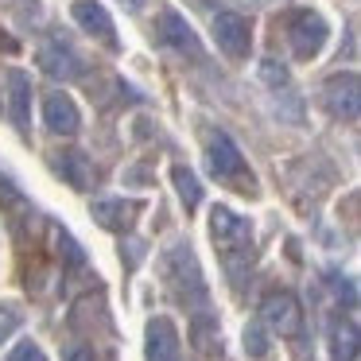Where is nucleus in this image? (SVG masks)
Masks as SVG:
<instances>
[{
  "label": "nucleus",
  "instance_id": "9",
  "mask_svg": "<svg viewBox=\"0 0 361 361\" xmlns=\"http://www.w3.org/2000/svg\"><path fill=\"white\" fill-rule=\"evenodd\" d=\"M214 39L229 59H249L252 51V24L237 12H218L214 16Z\"/></svg>",
  "mask_w": 361,
  "mask_h": 361
},
{
  "label": "nucleus",
  "instance_id": "6",
  "mask_svg": "<svg viewBox=\"0 0 361 361\" xmlns=\"http://www.w3.org/2000/svg\"><path fill=\"white\" fill-rule=\"evenodd\" d=\"M326 35H330V27L319 12H295L288 20V43L295 51V59H314L326 47Z\"/></svg>",
  "mask_w": 361,
  "mask_h": 361
},
{
  "label": "nucleus",
  "instance_id": "14",
  "mask_svg": "<svg viewBox=\"0 0 361 361\" xmlns=\"http://www.w3.org/2000/svg\"><path fill=\"white\" fill-rule=\"evenodd\" d=\"M55 171L63 175V179L71 183L74 190H94V183H97V167H94V159H90L86 152H78V148L59 152V156H55Z\"/></svg>",
  "mask_w": 361,
  "mask_h": 361
},
{
  "label": "nucleus",
  "instance_id": "7",
  "mask_svg": "<svg viewBox=\"0 0 361 361\" xmlns=\"http://www.w3.org/2000/svg\"><path fill=\"white\" fill-rule=\"evenodd\" d=\"M144 357L148 361H183V338L167 314H156L144 326Z\"/></svg>",
  "mask_w": 361,
  "mask_h": 361
},
{
  "label": "nucleus",
  "instance_id": "3",
  "mask_svg": "<svg viewBox=\"0 0 361 361\" xmlns=\"http://www.w3.org/2000/svg\"><path fill=\"white\" fill-rule=\"evenodd\" d=\"M206 167H210V175L221 179V183H237L241 190L252 187V175H249V167H245V156H241V148L233 144L229 133H210V140H206Z\"/></svg>",
  "mask_w": 361,
  "mask_h": 361
},
{
  "label": "nucleus",
  "instance_id": "22",
  "mask_svg": "<svg viewBox=\"0 0 361 361\" xmlns=\"http://www.w3.org/2000/svg\"><path fill=\"white\" fill-rule=\"evenodd\" d=\"M260 78L268 82V86H288V71H283L280 63H276V59H264V63H260Z\"/></svg>",
  "mask_w": 361,
  "mask_h": 361
},
{
  "label": "nucleus",
  "instance_id": "26",
  "mask_svg": "<svg viewBox=\"0 0 361 361\" xmlns=\"http://www.w3.org/2000/svg\"><path fill=\"white\" fill-rule=\"evenodd\" d=\"M144 4H148V0H121V8L133 12V16H136V12H144Z\"/></svg>",
  "mask_w": 361,
  "mask_h": 361
},
{
  "label": "nucleus",
  "instance_id": "18",
  "mask_svg": "<svg viewBox=\"0 0 361 361\" xmlns=\"http://www.w3.org/2000/svg\"><path fill=\"white\" fill-rule=\"evenodd\" d=\"M171 183H175V195H179V202L190 210H198V202H202V183H198V175L190 171V167L175 164L171 167Z\"/></svg>",
  "mask_w": 361,
  "mask_h": 361
},
{
  "label": "nucleus",
  "instance_id": "4",
  "mask_svg": "<svg viewBox=\"0 0 361 361\" xmlns=\"http://www.w3.org/2000/svg\"><path fill=\"white\" fill-rule=\"evenodd\" d=\"M260 326L280 338H299L303 334V303L291 291H268L260 299Z\"/></svg>",
  "mask_w": 361,
  "mask_h": 361
},
{
  "label": "nucleus",
  "instance_id": "13",
  "mask_svg": "<svg viewBox=\"0 0 361 361\" xmlns=\"http://www.w3.org/2000/svg\"><path fill=\"white\" fill-rule=\"evenodd\" d=\"M74 24H78L82 32H90L94 39H102L109 51H117V32H113V20H109V12H105L97 0H78V4H74Z\"/></svg>",
  "mask_w": 361,
  "mask_h": 361
},
{
  "label": "nucleus",
  "instance_id": "8",
  "mask_svg": "<svg viewBox=\"0 0 361 361\" xmlns=\"http://www.w3.org/2000/svg\"><path fill=\"white\" fill-rule=\"evenodd\" d=\"M35 59H39L43 74H51V78H59V82H78L82 74H86L82 55L71 47V43H63V39H47Z\"/></svg>",
  "mask_w": 361,
  "mask_h": 361
},
{
  "label": "nucleus",
  "instance_id": "5",
  "mask_svg": "<svg viewBox=\"0 0 361 361\" xmlns=\"http://www.w3.org/2000/svg\"><path fill=\"white\" fill-rule=\"evenodd\" d=\"M322 105H326V113L334 121H357V113H361V82H357V74L345 71V74L326 78V86H322Z\"/></svg>",
  "mask_w": 361,
  "mask_h": 361
},
{
  "label": "nucleus",
  "instance_id": "12",
  "mask_svg": "<svg viewBox=\"0 0 361 361\" xmlns=\"http://www.w3.org/2000/svg\"><path fill=\"white\" fill-rule=\"evenodd\" d=\"M43 125L55 136H74L82 128V113L71 94H47L43 97Z\"/></svg>",
  "mask_w": 361,
  "mask_h": 361
},
{
  "label": "nucleus",
  "instance_id": "2",
  "mask_svg": "<svg viewBox=\"0 0 361 361\" xmlns=\"http://www.w3.org/2000/svg\"><path fill=\"white\" fill-rule=\"evenodd\" d=\"M156 268H159V280H164V288L171 291V295L179 299L183 307L206 311V299H210V291H206V280H202V264H198L195 249H190L187 241H171V245H167V249L159 252Z\"/></svg>",
  "mask_w": 361,
  "mask_h": 361
},
{
  "label": "nucleus",
  "instance_id": "15",
  "mask_svg": "<svg viewBox=\"0 0 361 361\" xmlns=\"http://www.w3.org/2000/svg\"><path fill=\"white\" fill-rule=\"evenodd\" d=\"M8 117L20 133L32 125V78L24 71H8Z\"/></svg>",
  "mask_w": 361,
  "mask_h": 361
},
{
  "label": "nucleus",
  "instance_id": "10",
  "mask_svg": "<svg viewBox=\"0 0 361 361\" xmlns=\"http://www.w3.org/2000/svg\"><path fill=\"white\" fill-rule=\"evenodd\" d=\"M156 32H159V43H167V47H171V51H179V55H190V59H198V55H202V43H198L195 27H190V20L183 16V12L164 8V12H159Z\"/></svg>",
  "mask_w": 361,
  "mask_h": 361
},
{
  "label": "nucleus",
  "instance_id": "21",
  "mask_svg": "<svg viewBox=\"0 0 361 361\" xmlns=\"http://www.w3.org/2000/svg\"><path fill=\"white\" fill-rule=\"evenodd\" d=\"M8 361H47V353L39 350V342H32V338H20V342L8 350Z\"/></svg>",
  "mask_w": 361,
  "mask_h": 361
},
{
  "label": "nucleus",
  "instance_id": "19",
  "mask_svg": "<svg viewBox=\"0 0 361 361\" xmlns=\"http://www.w3.org/2000/svg\"><path fill=\"white\" fill-rule=\"evenodd\" d=\"M51 241H55L59 257L66 260V268H82V264H86V252H82V245L74 241V237L66 233L63 226H51Z\"/></svg>",
  "mask_w": 361,
  "mask_h": 361
},
{
  "label": "nucleus",
  "instance_id": "1",
  "mask_svg": "<svg viewBox=\"0 0 361 361\" xmlns=\"http://www.w3.org/2000/svg\"><path fill=\"white\" fill-rule=\"evenodd\" d=\"M210 241L221 257V268L233 280V288H241L252 272L257 260V237H252V221L241 218L229 206H214L210 210Z\"/></svg>",
  "mask_w": 361,
  "mask_h": 361
},
{
  "label": "nucleus",
  "instance_id": "24",
  "mask_svg": "<svg viewBox=\"0 0 361 361\" xmlns=\"http://www.w3.org/2000/svg\"><path fill=\"white\" fill-rule=\"evenodd\" d=\"M144 249H148L144 241H136V237H128V245H121V260H125L128 268H136V264H140V257H144Z\"/></svg>",
  "mask_w": 361,
  "mask_h": 361
},
{
  "label": "nucleus",
  "instance_id": "11",
  "mask_svg": "<svg viewBox=\"0 0 361 361\" xmlns=\"http://www.w3.org/2000/svg\"><path fill=\"white\" fill-rule=\"evenodd\" d=\"M140 210H144V202H136V198H97L90 206V218L102 229H109V233H128Z\"/></svg>",
  "mask_w": 361,
  "mask_h": 361
},
{
  "label": "nucleus",
  "instance_id": "25",
  "mask_svg": "<svg viewBox=\"0 0 361 361\" xmlns=\"http://www.w3.org/2000/svg\"><path fill=\"white\" fill-rule=\"evenodd\" d=\"M16 326H20V314L12 311V307H0V342H4Z\"/></svg>",
  "mask_w": 361,
  "mask_h": 361
},
{
  "label": "nucleus",
  "instance_id": "16",
  "mask_svg": "<svg viewBox=\"0 0 361 361\" xmlns=\"http://www.w3.org/2000/svg\"><path fill=\"white\" fill-rule=\"evenodd\" d=\"M190 342H195V350L202 353V357H221V322L218 314L210 311H198L195 319H190Z\"/></svg>",
  "mask_w": 361,
  "mask_h": 361
},
{
  "label": "nucleus",
  "instance_id": "20",
  "mask_svg": "<svg viewBox=\"0 0 361 361\" xmlns=\"http://www.w3.org/2000/svg\"><path fill=\"white\" fill-rule=\"evenodd\" d=\"M245 353H249V357H264L268 353V330L260 326V322H249V326H245Z\"/></svg>",
  "mask_w": 361,
  "mask_h": 361
},
{
  "label": "nucleus",
  "instance_id": "23",
  "mask_svg": "<svg viewBox=\"0 0 361 361\" xmlns=\"http://www.w3.org/2000/svg\"><path fill=\"white\" fill-rule=\"evenodd\" d=\"M63 361H97V353H94V345H86V342H71L63 350Z\"/></svg>",
  "mask_w": 361,
  "mask_h": 361
},
{
  "label": "nucleus",
  "instance_id": "17",
  "mask_svg": "<svg viewBox=\"0 0 361 361\" xmlns=\"http://www.w3.org/2000/svg\"><path fill=\"white\" fill-rule=\"evenodd\" d=\"M330 353L334 361H357V322L345 314L330 319Z\"/></svg>",
  "mask_w": 361,
  "mask_h": 361
}]
</instances>
